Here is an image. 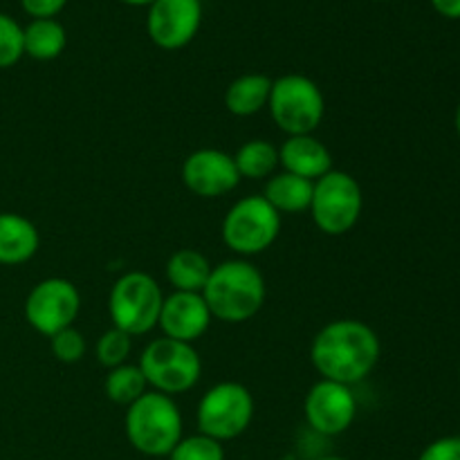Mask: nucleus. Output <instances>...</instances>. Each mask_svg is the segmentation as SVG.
<instances>
[{
    "instance_id": "obj_1",
    "label": "nucleus",
    "mask_w": 460,
    "mask_h": 460,
    "mask_svg": "<svg viewBox=\"0 0 460 460\" xmlns=\"http://www.w3.org/2000/svg\"><path fill=\"white\" fill-rule=\"evenodd\" d=\"M382 355L377 332L359 319H337L314 335L310 359L323 380L353 386L373 373Z\"/></svg>"
},
{
    "instance_id": "obj_2",
    "label": "nucleus",
    "mask_w": 460,
    "mask_h": 460,
    "mask_svg": "<svg viewBox=\"0 0 460 460\" xmlns=\"http://www.w3.org/2000/svg\"><path fill=\"white\" fill-rule=\"evenodd\" d=\"M200 295L211 317L227 323H243L261 313L268 286L256 265L245 259H232L211 268L209 281Z\"/></svg>"
},
{
    "instance_id": "obj_3",
    "label": "nucleus",
    "mask_w": 460,
    "mask_h": 460,
    "mask_svg": "<svg viewBox=\"0 0 460 460\" xmlns=\"http://www.w3.org/2000/svg\"><path fill=\"white\" fill-rule=\"evenodd\" d=\"M124 429L128 443L144 456H169L182 438V411L171 395L146 391L126 407Z\"/></svg>"
},
{
    "instance_id": "obj_4",
    "label": "nucleus",
    "mask_w": 460,
    "mask_h": 460,
    "mask_svg": "<svg viewBox=\"0 0 460 460\" xmlns=\"http://www.w3.org/2000/svg\"><path fill=\"white\" fill-rule=\"evenodd\" d=\"M270 115L279 130L288 137L313 135L326 115V99L322 88L310 76L283 75L272 81L270 93Z\"/></svg>"
},
{
    "instance_id": "obj_5",
    "label": "nucleus",
    "mask_w": 460,
    "mask_h": 460,
    "mask_svg": "<svg viewBox=\"0 0 460 460\" xmlns=\"http://www.w3.org/2000/svg\"><path fill=\"white\" fill-rule=\"evenodd\" d=\"M137 367L146 377L148 389L171 398L191 391L202 376V359L193 344L169 337L153 340L142 350Z\"/></svg>"
},
{
    "instance_id": "obj_6",
    "label": "nucleus",
    "mask_w": 460,
    "mask_h": 460,
    "mask_svg": "<svg viewBox=\"0 0 460 460\" xmlns=\"http://www.w3.org/2000/svg\"><path fill=\"white\" fill-rule=\"evenodd\" d=\"M164 295L155 279L146 272H126L112 286L108 296L112 328L130 337L148 335L160 322Z\"/></svg>"
},
{
    "instance_id": "obj_7",
    "label": "nucleus",
    "mask_w": 460,
    "mask_h": 460,
    "mask_svg": "<svg viewBox=\"0 0 460 460\" xmlns=\"http://www.w3.org/2000/svg\"><path fill=\"white\" fill-rule=\"evenodd\" d=\"M220 234L234 254H263L281 234V214H277L263 196H247L227 211Z\"/></svg>"
},
{
    "instance_id": "obj_8",
    "label": "nucleus",
    "mask_w": 460,
    "mask_h": 460,
    "mask_svg": "<svg viewBox=\"0 0 460 460\" xmlns=\"http://www.w3.org/2000/svg\"><path fill=\"white\" fill-rule=\"evenodd\" d=\"M254 418V398L241 382H218L198 402V431L218 443L245 434Z\"/></svg>"
},
{
    "instance_id": "obj_9",
    "label": "nucleus",
    "mask_w": 460,
    "mask_h": 460,
    "mask_svg": "<svg viewBox=\"0 0 460 460\" xmlns=\"http://www.w3.org/2000/svg\"><path fill=\"white\" fill-rule=\"evenodd\" d=\"M364 209V193L358 180L346 171L326 173L314 182L310 216L319 232L328 236H344L355 225Z\"/></svg>"
},
{
    "instance_id": "obj_10",
    "label": "nucleus",
    "mask_w": 460,
    "mask_h": 460,
    "mask_svg": "<svg viewBox=\"0 0 460 460\" xmlns=\"http://www.w3.org/2000/svg\"><path fill=\"white\" fill-rule=\"evenodd\" d=\"M81 313V295L67 279H43L25 299V319L39 335L49 340L63 328L75 326Z\"/></svg>"
},
{
    "instance_id": "obj_11",
    "label": "nucleus",
    "mask_w": 460,
    "mask_h": 460,
    "mask_svg": "<svg viewBox=\"0 0 460 460\" xmlns=\"http://www.w3.org/2000/svg\"><path fill=\"white\" fill-rule=\"evenodd\" d=\"M202 25L200 0H155L148 4V39L166 52L182 49L196 39Z\"/></svg>"
},
{
    "instance_id": "obj_12",
    "label": "nucleus",
    "mask_w": 460,
    "mask_h": 460,
    "mask_svg": "<svg viewBox=\"0 0 460 460\" xmlns=\"http://www.w3.org/2000/svg\"><path fill=\"white\" fill-rule=\"evenodd\" d=\"M305 420L319 436H340L358 416V400L350 386L332 380H319L310 386L304 402Z\"/></svg>"
},
{
    "instance_id": "obj_13",
    "label": "nucleus",
    "mask_w": 460,
    "mask_h": 460,
    "mask_svg": "<svg viewBox=\"0 0 460 460\" xmlns=\"http://www.w3.org/2000/svg\"><path fill=\"white\" fill-rule=\"evenodd\" d=\"M241 180L234 155L218 148H198L182 164L184 187L200 198L227 196Z\"/></svg>"
},
{
    "instance_id": "obj_14",
    "label": "nucleus",
    "mask_w": 460,
    "mask_h": 460,
    "mask_svg": "<svg viewBox=\"0 0 460 460\" xmlns=\"http://www.w3.org/2000/svg\"><path fill=\"white\" fill-rule=\"evenodd\" d=\"M211 319L214 317H211L200 292H173V295L164 296L157 326L169 340L193 344L209 331Z\"/></svg>"
},
{
    "instance_id": "obj_15",
    "label": "nucleus",
    "mask_w": 460,
    "mask_h": 460,
    "mask_svg": "<svg viewBox=\"0 0 460 460\" xmlns=\"http://www.w3.org/2000/svg\"><path fill=\"white\" fill-rule=\"evenodd\" d=\"M279 164L288 173L317 182L332 171V155L326 144L314 135H296L279 146Z\"/></svg>"
},
{
    "instance_id": "obj_16",
    "label": "nucleus",
    "mask_w": 460,
    "mask_h": 460,
    "mask_svg": "<svg viewBox=\"0 0 460 460\" xmlns=\"http://www.w3.org/2000/svg\"><path fill=\"white\" fill-rule=\"evenodd\" d=\"M40 236L30 218L12 211L0 214V265H22L39 252Z\"/></svg>"
},
{
    "instance_id": "obj_17",
    "label": "nucleus",
    "mask_w": 460,
    "mask_h": 460,
    "mask_svg": "<svg viewBox=\"0 0 460 460\" xmlns=\"http://www.w3.org/2000/svg\"><path fill=\"white\" fill-rule=\"evenodd\" d=\"M313 191L314 182L310 180L299 178V175H292L288 171L281 173H274L272 178L265 184V191L261 196L274 207L277 214H301V211L310 209V202H313Z\"/></svg>"
},
{
    "instance_id": "obj_18",
    "label": "nucleus",
    "mask_w": 460,
    "mask_h": 460,
    "mask_svg": "<svg viewBox=\"0 0 460 460\" xmlns=\"http://www.w3.org/2000/svg\"><path fill=\"white\" fill-rule=\"evenodd\" d=\"M272 81L270 76L252 72V75H243L229 84L227 93H225V108L232 112L234 117H252L268 108L270 93H272Z\"/></svg>"
},
{
    "instance_id": "obj_19",
    "label": "nucleus",
    "mask_w": 460,
    "mask_h": 460,
    "mask_svg": "<svg viewBox=\"0 0 460 460\" xmlns=\"http://www.w3.org/2000/svg\"><path fill=\"white\" fill-rule=\"evenodd\" d=\"M214 265L209 263L202 252L198 250H178L166 261V279L175 292H202Z\"/></svg>"
},
{
    "instance_id": "obj_20",
    "label": "nucleus",
    "mask_w": 460,
    "mask_h": 460,
    "mask_svg": "<svg viewBox=\"0 0 460 460\" xmlns=\"http://www.w3.org/2000/svg\"><path fill=\"white\" fill-rule=\"evenodd\" d=\"M22 45L27 57L36 61H54L67 45L66 27L57 18H36L22 27Z\"/></svg>"
},
{
    "instance_id": "obj_21",
    "label": "nucleus",
    "mask_w": 460,
    "mask_h": 460,
    "mask_svg": "<svg viewBox=\"0 0 460 460\" xmlns=\"http://www.w3.org/2000/svg\"><path fill=\"white\" fill-rule=\"evenodd\" d=\"M241 178L265 180L272 178L279 166V146L265 139H250L234 155Z\"/></svg>"
},
{
    "instance_id": "obj_22",
    "label": "nucleus",
    "mask_w": 460,
    "mask_h": 460,
    "mask_svg": "<svg viewBox=\"0 0 460 460\" xmlns=\"http://www.w3.org/2000/svg\"><path fill=\"white\" fill-rule=\"evenodd\" d=\"M103 391H106L108 400L119 407H130L133 402H137L148 389V382L144 377L142 368L137 364H121L108 371L106 380H103Z\"/></svg>"
},
{
    "instance_id": "obj_23",
    "label": "nucleus",
    "mask_w": 460,
    "mask_h": 460,
    "mask_svg": "<svg viewBox=\"0 0 460 460\" xmlns=\"http://www.w3.org/2000/svg\"><path fill=\"white\" fill-rule=\"evenodd\" d=\"M130 350H133V337L126 335L119 328H111V331L103 332L97 340V346H94L97 362L106 367L108 371L128 362Z\"/></svg>"
},
{
    "instance_id": "obj_24",
    "label": "nucleus",
    "mask_w": 460,
    "mask_h": 460,
    "mask_svg": "<svg viewBox=\"0 0 460 460\" xmlns=\"http://www.w3.org/2000/svg\"><path fill=\"white\" fill-rule=\"evenodd\" d=\"M169 460H225V449L223 443L198 431L196 436H182Z\"/></svg>"
},
{
    "instance_id": "obj_25",
    "label": "nucleus",
    "mask_w": 460,
    "mask_h": 460,
    "mask_svg": "<svg viewBox=\"0 0 460 460\" xmlns=\"http://www.w3.org/2000/svg\"><path fill=\"white\" fill-rule=\"evenodd\" d=\"M25 57L22 27L7 13H0V70L16 66Z\"/></svg>"
},
{
    "instance_id": "obj_26",
    "label": "nucleus",
    "mask_w": 460,
    "mask_h": 460,
    "mask_svg": "<svg viewBox=\"0 0 460 460\" xmlns=\"http://www.w3.org/2000/svg\"><path fill=\"white\" fill-rule=\"evenodd\" d=\"M49 349L61 364H76L85 355V337L75 326L63 328L49 337Z\"/></svg>"
},
{
    "instance_id": "obj_27",
    "label": "nucleus",
    "mask_w": 460,
    "mask_h": 460,
    "mask_svg": "<svg viewBox=\"0 0 460 460\" xmlns=\"http://www.w3.org/2000/svg\"><path fill=\"white\" fill-rule=\"evenodd\" d=\"M418 460H460V436H445L422 449Z\"/></svg>"
},
{
    "instance_id": "obj_28",
    "label": "nucleus",
    "mask_w": 460,
    "mask_h": 460,
    "mask_svg": "<svg viewBox=\"0 0 460 460\" xmlns=\"http://www.w3.org/2000/svg\"><path fill=\"white\" fill-rule=\"evenodd\" d=\"M25 13H30L31 21L36 18H54L63 12L67 0H21Z\"/></svg>"
},
{
    "instance_id": "obj_29",
    "label": "nucleus",
    "mask_w": 460,
    "mask_h": 460,
    "mask_svg": "<svg viewBox=\"0 0 460 460\" xmlns=\"http://www.w3.org/2000/svg\"><path fill=\"white\" fill-rule=\"evenodd\" d=\"M431 7L445 18H452V21L460 18V0H431Z\"/></svg>"
},
{
    "instance_id": "obj_30",
    "label": "nucleus",
    "mask_w": 460,
    "mask_h": 460,
    "mask_svg": "<svg viewBox=\"0 0 460 460\" xmlns=\"http://www.w3.org/2000/svg\"><path fill=\"white\" fill-rule=\"evenodd\" d=\"M119 3L130 4V7H148V4L155 3V0H119Z\"/></svg>"
},
{
    "instance_id": "obj_31",
    "label": "nucleus",
    "mask_w": 460,
    "mask_h": 460,
    "mask_svg": "<svg viewBox=\"0 0 460 460\" xmlns=\"http://www.w3.org/2000/svg\"><path fill=\"white\" fill-rule=\"evenodd\" d=\"M454 126H456V133H458V137H460V103H458V108H456V117H454Z\"/></svg>"
},
{
    "instance_id": "obj_32",
    "label": "nucleus",
    "mask_w": 460,
    "mask_h": 460,
    "mask_svg": "<svg viewBox=\"0 0 460 460\" xmlns=\"http://www.w3.org/2000/svg\"><path fill=\"white\" fill-rule=\"evenodd\" d=\"M317 460H349V458H341V456H323V458H317Z\"/></svg>"
},
{
    "instance_id": "obj_33",
    "label": "nucleus",
    "mask_w": 460,
    "mask_h": 460,
    "mask_svg": "<svg viewBox=\"0 0 460 460\" xmlns=\"http://www.w3.org/2000/svg\"><path fill=\"white\" fill-rule=\"evenodd\" d=\"M281 460H288V458H281Z\"/></svg>"
}]
</instances>
